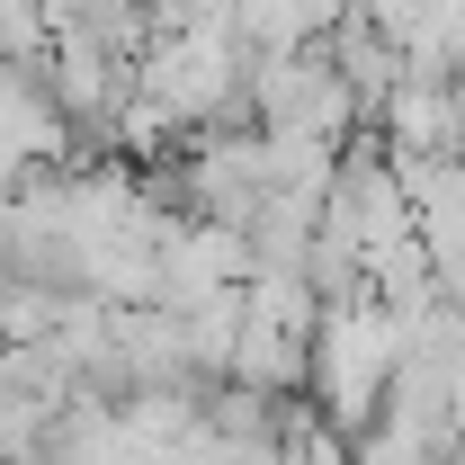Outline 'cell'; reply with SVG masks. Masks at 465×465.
<instances>
[{
  "label": "cell",
  "instance_id": "obj_1",
  "mask_svg": "<svg viewBox=\"0 0 465 465\" xmlns=\"http://www.w3.org/2000/svg\"><path fill=\"white\" fill-rule=\"evenodd\" d=\"M385 376H394V313L376 295H331L313 313V341H304V385H313V411L331 430H367L376 403H385Z\"/></svg>",
  "mask_w": 465,
  "mask_h": 465
},
{
  "label": "cell",
  "instance_id": "obj_2",
  "mask_svg": "<svg viewBox=\"0 0 465 465\" xmlns=\"http://www.w3.org/2000/svg\"><path fill=\"white\" fill-rule=\"evenodd\" d=\"M260 125L251 134H206L197 153H188V197H197V215H215V224H242L251 206H260Z\"/></svg>",
  "mask_w": 465,
  "mask_h": 465
},
{
  "label": "cell",
  "instance_id": "obj_3",
  "mask_svg": "<svg viewBox=\"0 0 465 465\" xmlns=\"http://www.w3.org/2000/svg\"><path fill=\"white\" fill-rule=\"evenodd\" d=\"M304 341H313V331H295V322H278L269 304L242 295V331H232L224 376L232 385H260V394H295V385H304Z\"/></svg>",
  "mask_w": 465,
  "mask_h": 465
}]
</instances>
